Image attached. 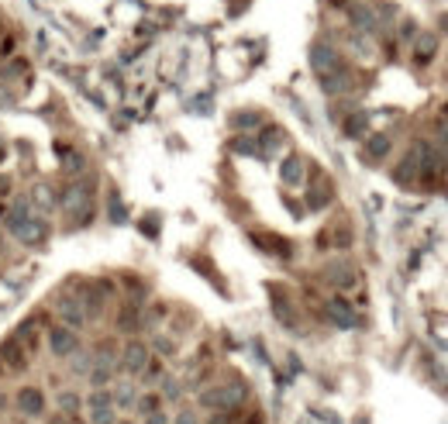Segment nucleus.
Masks as SVG:
<instances>
[{
  "label": "nucleus",
  "mask_w": 448,
  "mask_h": 424,
  "mask_svg": "<svg viewBox=\"0 0 448 424\" xmlns=\"http://www.w3.org/2000/svg\"><path fill=\"white\" fill-rule=\"evenodd\" d=\"M59 207L73 217L76 228L90 224V217L97 211V176H90V173L73 176V183L66 186L62 197H59Z\"/></svg>",
  "instance_id": "nucleus-1"
},
{
  "label": "nucleus",
  "mask_w": 448,
  "mask_h": 424,
  "mask_svg": "<svg viewBox=\"0 0 448 424\" xmlns=\"http://www.w3.org/2000/svg\"><path fill=\"white\" fill-rule=\"evenodd\" d=\"M248 397V386L241 383V379H231V383H221V386H211V390H204L200 394V403L204 407H211L217 414H231L238 411L241 403Z\"/></svg>",
  "instance_id": "nucleus-2"
},
{
  "label": "nucleus",
  "mask_w": 448,
  "mask_h": 424,
  "mask_svg": "<svg viewBox=\"0 0 448 424\" xmlns=\"http://www.w3.org/2000/svg\"><path fill=\"white\" fill-rule=\"evenodd\" d=\"M152 362V348L138 338H128L125 348L117 352V372H128V376H142V369Z\"/></svg>",
  "instance_id": "nucleus-3"
},
{
  "label": "nucleus",
  "mask_w": 448,
  "mask_h": 424,
  "mask_svg": "<svg viewBox=\"0 0 448 424\" xmlns=\"http://www.w3.org/2000/svg\"><path fill=\"white\" fill-rule=\"evenodd\" d=\"M342 66H345V59H342V52H338L331 42H324V38H321V42L311 45V69L317 73V80H321V76L338 73Z\"/></svg>",
  "instance_id": "nucleus-4"
},
{
  "label": "nucleus",
  "mask_w": 448,
  "mask_h": 424,
  "mask_svg": "<svg viewBox=\"0 0 448 424\" xmlns=\"http://www.w3.org/2000/svg\"><path fill=\"white\" fill-rule=\"evenodd\" d=\"M345 14H348V21H352V31H362V35H376V31H379V14H376V7L362 4V0H352V4L345 7Z\"/></svg>",
  "instance_id": "nucleus-5"
},
{
  "label": "nucleus",
  "mask_w": 448,
  "mask_h": 424,
  "mask_svg": "<svg viewBox=\"0 0 448 424\" xmlns=\"http://www.w3.org/2000/svg\"><path fill=\"white\" fill-rule=\"evenodd\" d=\"M424 149H427V142H414L410 149H407V156L400 159V169H396V183H418L421 180V162H424Z\"/></svg>",
  "instance_id": "nucleus-6"
},
{
  "label": "nucleus",
  "mask_w": 448,
  "mask_h": 424,
  "mask_svg": "<svg viewBox=\"0 0 448 424\" xmlns=\"http://www.w3.org/2000/svg\"><path fill=\"white\" fill-rule=\"evenodd\" d=\"M49 348H52L55 359L66 362V359L79 348V335L73 328H66V324H52V328H49Z\"/></svg>",
  "instance_id": "nucleus-7"
},
{
  "label": "nucleus",
  "mask_w": 448,
  "mask_h": 424,
  "mask_svg": "<svg viewBox=\"0 0 448 424\" xmlns=\"http://www.w3.org/2000/svg\"><path fill=\"white\" fill-rule=\"evenodd\" d=\"M55 318H59V324H66V328H73V331H79L83 324H86V311H83V300L79 297H59L55 300Z\"/></svg>",
  "instance_id": "nucleus-8"
},
{
  "label": "nucleus",
  "mask_w": 448,
  "mask_h": 424,
  "mask_svg": "<svg viewBox=\"0 0 448 424\" xmlns=\"http://www.w3.org/2000/svg\"><path fill=\"white\" fill-rule=\"evenodd\" d=\"M14 407H18L25 418H42L45 407H49V400H45V394H42L38 386H21V390L14 394Z\"/></svg>",
  "instance_id": "nucleus-9"
},
{
  "label": "nucleus",
  "mask_w": 448,
  "mask_h": 424,
  "mask_svg": "<svg viewBox=\"0 0 448 424\" xmlns=\"http://www.w3.org/2000/svg\"><path fill=\"white\" fill-rule=\"evenodd\" d=\"M324 314H328V321H331L335 328H355V324H359L355 307H352L345 297H331V300L324 304Z\"/></svg>",
  "instance_id": "nucleus-10"
},
{
  "label": "nucleus",
  "mask_w": 448,
  "mask_h": 424,
  "mask_svg": "<svg viewBox=\"0 0 448 424\" xmlns=\"http://www.w3.org/2000/svg\"><path fill=\"white\" fill-rule=\"evenodd\" d=\"M324 280H328V283H335L338 290H348V287H355V283H359V269H355L352 263H345V259H338V263L324 265Z\"/></svg>",
  "instance_id": "nucleus-11"
},
{
  "label": "nucleus",
  "mask_w": 448,
  "mask_h": 424,
  "mask_svg": "<svg viewBox=\"0 0 448 424\" xmlns=\"http://www.w3.org/2000/svg\"><path fill=\"white\" fill-rule=\"evenodd\" d=\"M438 55V31H418L414 35V62L427 66Z\"/></svg>",
  "instance_id": "nucleus-12"
},
{
  "label": "nucleus",
  "mask_w": 448,
  "mask_h": 424,
  "mask_svg": "<svg viewBox=\"0 0 448 424\" xmlns=\"http://www.w3.org/2000/svg\"><path fill=\"white\" fill-rule=\"evenodd\" d=\"M28 200H31V207H35V211L45 214V217H49V214L59 207V197H55L52 183H38L35 190H31V197H28Z\"/></svg>",
  "instance_id": "nucleus-13"
},
{
  "label": "nucleus",
  "mask_w": 448,
  "mask_h": 424,
  "mask_svg": "<svg viewBox=\"0 0 448 424\" xmlns=\"http://www.w3.org/2000/svg\"><path fill=\"white\" fill-rule=\"evenodd\" d=\"M321 90H324V97H342L345 90H352V73H348V66H342V69L331 73V76H321Z\"/></svg>",
  "instance_id": "nucleus-14"
},
{
  "label": "nucleus",
  "mask_w": 448,
  "mask_h": 424,
  "mask_svg": "<svg viewBox=\"0 0 448 424\" xmlns=\"http://www.w3.org/2000/svg\"><path fill=\"white\" fill-rule=\"evenodd\" d=\"M55 152L62 156V169H66L69 176H83V173H86V156H83L79 149H73V145L66 149V145L59 142V145H55Z\"/></svg>",
  "instance_id": "nucleus-15"
},
{
  "label": "nucleus",
  "mask_w": 448,
  "mask_h": 424,
  "mask_svg": "<svg viewBox=\"0 0 448 424\" xmlns=\"http://www.w3.org/2000/svg\"><path fill=\"white\" fill-rule=\"evenodd\" d=\"M342 134L345 138H366L369 134V110H352L342 121Z\"/></svg>",
  "instance_id": "nucleus-16"
},
{
  "label": "nucleus",
  "mask_w": 448,
  "mask_h": 424,
  "mask_svg": "<svg viewBox=\"0 0 448 424\" xmlns=\"http://www.w3.org/2000/svg\"><path fill=\"white\" fill-rule=\"evenodd\" d=\"M280 176H283L287 186H300L304 183V159L300 156H287L283 166H280Z\"/></svg>",
  "instance_id": "nucleus-17"
},
{
  "label": "nucleus",
  "mask_w": 448,
  "mask_h": 424,
  "mask_svg": "<svg viewBox=\"0 0 448 424\" xmlns=\"http://www.w3.org/2000/svg\"><path fill=\"white\" fill-rule=\"evenodd\" d=\"M394 149L390 134H366V159H386Z\"/></svg>",
  "instance_id": "nucleus-18"
},
{
  "label": "nucleus",
  "mask_w": 448,
  "mask_h": 424,
  "mask_svg": "<svg viewBox=\"0 0 448 424\" xmlns=\"http://www.w3.org/2000/svg\"><path fill=\"white\" fill-rule=\"evenodd\" d=\"M110 394H114V407H125L128 411V407H134V400H138V386H134L132 379H121Z\"/></svg>",
  "instance_id": "nucleus-19"
},
{
  "label": "nucleus",
  "mask_w": 448,
  "mask_h": 424,
  "mask_svg": "<svg viewBox=\"0 0 448 424\" xmlns=\"http://www.w3.org/2000/svg\"><path fill=\"white\" fill-rule=\"evenodd\" d=\"M0 355H7V366L11 369H25V352H21V342L18 338H7V342L0 345Z\"/></svg>",
  "instance_id": "nucleus-20"
},
{
  "label": "nucleus",
  "mask_w": 448,
  "mask_h": 424,
  "mask_svg": "<svg viewBox=\"0 0 448 424\" xmlns=\"http://www.w3.org/2000/svg\"><path fill=\"white\" fill-rule=\"evenodd\" d=\"M259 125H263V114L259 110H238V114H231V128H238V132H252Z\"/></svg>",
  "instance_id": "nucleus-21"
},
{
  "label": "nucleus",
  "mask_w": 448,
  "mask_h": 424,
  "mask_svg": "<svg viewBox=\"0 0 448 424\" xmlns=\"http://www.w3.org/2000/svg\"><path fill=\"white\" fill-rule=\"evenodd\" d=\"M55 403H59V411H62V414H79L83 397H79V394H73V390H62V394L55 397Z\"/></svg>",
  "instance_id": "nucleus-22"
},
{
  "label": "nucleus",
  "mask_w": 448,
  "mask_h": 424,
  "mask_svg": "<svg viewBox=\"0 0 448 424\" xmlns=\"http://www.w3.org/2000/svg\"><path fill=\"white\" fill-rule=\"evenodd\" d=\"M117 328H121V331H128V335H132L134 328H138V304H125V307H121Z\"/></svg>",
  "instance_id": "nucleus-23"
},
{
  "label": "nucleus",
  "mask_w": 448,
  "mask_h": 424,
  "mask_svg": "<svg viewBox=\"0 0 448 424\" xmlns=\"http://www.w3.org/2000/svg\"><path fill=\"white\" fill-rule=\"evenodd\" d=\"M117 407L107 403V407H90V424H117Z\"/></svg>",
  "instance_id": "nucleus-24"
},
{
  "label": "nucleus",
  "mask_w": 448,
  "mask_h": 424,
  "mask_svg": "<svg viewBox=\"0 0 448 424\" xmlns=\"http://www.w3.org/2000/svg\"><path fill=\"white\" fill-rule=\"evenodd\" d=\"M159 403H162V394H145V397L134 400V411L138 414H152V411H159Z\"/></svg>",
  "instance_id": "nucleus-25"
},
{
  "label": "nucleus",
  "mask_w": 448,
  "mask_h": 424,
  "mask_svg": "<svg viewBox=\"0 0 448 424\" xmlns=\"http://www.w3.org/2000/svg\"><path fill=\"white\" fill-rule=\"evenodd\" d=\"M180 397H183V383L173 379V376H166L162 379V400H180Z\"/></svg>",
  "instance_id": "nucleus-26"
},
{
  "label": "nucleus",
  "mask_w": 448,
  "mask_h": 424,
  "mask_svg": "<svg viewBox=\"0 0 448 424\" xmlns=\"http://www.w3.org/2000/svg\"><path fill=\"white\" fill-rule=\"evenodd\" d=\"M235 152H241V156H259V145H255L248 134H241V138L235 142Z\"/></svg>",
  "instance_id": "nucleus-27"
},
{
  "label": "nucleus",
  "mask_w": 448,
  "mask_h": 424,
  "mask_svg": "<svg viewBox=\"0 0 448 424\" xmlns=\"http://www.w3.org/2000/svg\"><path fill=\"white\" fill-rule=\"evenodd\" d=\"M152 348L162 352V355H173V352H176V342H169L166 335H152Z\"/></svg>",
  "instance_id": "nucleus-28"
},
{
  "label": "nucleus",
  "mask_w": 448,
  "mask_h": 424,
  "mask_svg": "<svg viewBox=\"0 0 448 424\" xmlns=\"http://www.w3.org/2000/svg\"><path fill=\"white\" fill-rule=\"evenodd\" d=\"M173 424H200V414L197 411H190V407H183L180 414H176V421Z\"/></svg>",
  "instance_id": "nucleus-29"
},
{
  "label": "nucleus",
  "mask_w": 448,
  "mask_h": 424,
  "mask_svg": "<svg viewBox=\"0 0 448 424\" xmlns=\"http://www.w3.org/2000/svg\"><path fill=\"white\" fill-rule=\"evenodd\" d=\"M418 35V21H403L400 25V38H414Z\"/></svg>",
  "instance_id": "nucleus-30"
},
{
  "label": "nucleus",
  "mask_w": 448,
  "mask_h": 424,
  "mask_svg": "<svg viewBox=\"0 0 448 424\" xmlns=\"http://www.w3.org/2000/svg\"><path fill=\"white\" fill-rule=\"evenodd\" d=\"M145 424H169V418L162 411H152V414H145Z\"/></svg>",
  "instance_id": "nucleus-31"
},
{
  "label": "nucleus",
  "mask_w": 448,
  "mask_h": 424,
  "mask_svg": "<svg viewBox=\"0 0 448 424\" xmlns=\"http://www.w3.org/2000/svg\"><path fill=\"white\" fill-rule=\"evenodd\" d=\"M438 138H442V149L448 152V118H442V125H438Z\"/></svg>",
  "instance_id": "nucleus-32"
},
{
  "label": "nucleus",
  "mask_w": 448,
  "mask_h": 424,
  "mask_svg": "<svg viewBox=\"0 0 448 424\" xmlns=\"http://www.w3.org/2000/svg\"><path fill=\"white\" fill-rule=\"evenodd\" d=\"M11 176H4V173H0V197H7V193H11Z\"/></svg>",
  "instance_id": "nucleus-33"
},
{
  "label": "nucleus",
  "mask_w": 448,
  "mask_h": 424,
  "mask_svg": "<svg viewBox=\"0 0 448 424\" xmlns=\"http://www.w3.org/2000/svg\"><path fill=\"white\" fill-rule=\"evenodd\" d=\"M4 407H7V397H4V394H0V411H4Z\"/></svg>",
  "instance_id": "nucleus-34"
},
{
  "label": "nucleus",
  "mask_w": 448,
  "mask_h": 424,
  "mask_svg": "<svg viewBox=\"0 0 448 424\" xmlns=\"http://www.w3.org/2000/svg\"><path fill=\"white\" fill-rule=\"evenodd\" d=\"M442 118H448V104H445V107H442Z\"/></svg>",
  "instance_id": "nucleus-35"
},
{
  "label": "nucleus",
  "mask_w": 448,
  "mask_h": 424,
  "mask_svg": "<svg viewBox=\"0 0 448 424\" xmlns=\"http://www.w3.org/2000/svg\"><path fill=\"white\" fill-rule=\"evenodd\" d=\"M117 424H134V421H117Z\"/></svg>",
  "instance_id": "nucleus-36"
}]
</instances>
